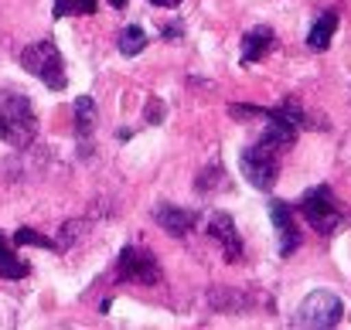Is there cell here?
Returning a JSON list of instances; mask_svg holds the SVG:
<instances>
[{"label":"cell","instance_id":"obj_2","mask_svg":"<svg viewBox=\"0 0 351 330\" xmlns=\"http://www.w3.org/2000/svg\"><path fill=\"white\" fill-rule=\"evenodd\" d=\"M21 68H24L27 75H34L38 82H45L48 89H55V92H62V89L69 86L65 58H62V51H58V45H55L51 38L27 45V48L21 51Z\"/></svg>","mask_w":351,"mask_h":330},{"label":"cell","instance_id":"obj_18","mask_svg":"<svg viewBox=\"0 0 351 330\" xmlns=\"http://www.w3.org/2000/svg\"><path fill=\"white\" fill-rule=\"evenodd\" d=\"M164 103H160V99H150V103H147V123H150V126H157V123H160V119H164Z\"/></svg>","mask_w":351,"mask_h":330},{"label":"cell","instance_id":"obj_6","mask_svg":"<svg viewBox=\"0 0 351 330\" xmlns=\"http://www.w3.org/2000/svg\"><path fill=\"white\" fill-rule=\"evenodd\" d=\"M117 276L126 283H140V286H157L160 283V266L157 255L140 249V245H126L117 259Z\"/></svg>","mask_w":351,"mask_h":330},{"label":"cell","instance_id":"obj_8","mask_svg":"<svg viewBox=\"0 0 351 330\" xmlns=\"http://www.w3.org/2000/svg\"><path fill=\"white\" fill-rule=\"evenodd\" d=\"M205 231H208V238H212V242H219V245H222L226 262H242V238H239V228H235L232 215L215 212V215L208 218V225H205Z\"/></svg>","mask_w":351,"mask_h":330},{"label":"cell","instance_id":"obj_17","mask_svg":"<svg viewBox=\"0 0 351 330\" xmlns=\"http://www.w3.org/2000/svg\"><path fill=\"white\" fill-rule=\"evenodd\" d=\"M82 228H89V221H65V225H62V238H58V242H55V245H58V252H69V249H72V242H79V235H82Z\"/></svg>","mask_w":351,"mask_h":330},{"label":"cell","instance_id":"obj_5","mask_svg":"<svg viewBox=\"0 0 351 330\" xmlns=\"http://www.w3.org/2000/svg\"><path fill=\"white\" fill-rule=\"evenodd\" d=\"M345 317V303L341 296H335L331 290H314L304 296V303L293 314V327L304 330H328L338 327V320Z\"/></svg>","mask_w":351,"mask_h":330},{"label":"cell","instance_id":"obj_10","mask_svg":"<svg viewBox=\"0 0 351 330\" xmlns=\"http://www.w3.org/2000/svg\"><path fill=\"white\" fill-rule=\"evenodd\" d=\"M273 45H276V34H273V27H266V24H256V27H249V31L242 34V62H245V65H252V62H263V58L273 51Z\"/></svg>","mask_w":351,"mask_h":330},{"label":"cell","instance_id":"obj_16","mask_svg":"<svg viewBox=\"0 0 351 330\" xmlns=\"http://www.w3.org/2000/svg\"><path fill=\"white\" fill-rule=\"evenodd\" d=\"M14 245H34V249H51V252H58V245H55L48 235L34 231V228H17V231H14Z\"/></svg>","mask_w":351,"mask_h":330},{"label":"cell","instance_id":"obj_7","mask_svg":"<svg viewBox=\"0 0 351 330\" xmlns=\"http://www.w3.org/2000/svg\"><path fill=\"white\" fill-rule=\"evenodd\" d=\"M269 218H273V228H276V249L283 259H290L297 249H300V225H297V215L287 201H269Z\"/></svg>","mask_w":351,"mask_h":330},{"label":"cell","instance_id":"obj_14","mask_svg":"<svg viewBox=\"0 0 351 330\" xmlns=\"http://www.w3.org/2000/svg\"><path fill=\"white\" fill-rule=\"evenodd\" d=\"M117 48H119V55H123V58H133V55H140V51L147 48V31H143V27H136V24L123 27V31H119Z\"/></svg>","mask_w":351,"mask_h":330},{"label":"cell","instance_id":"obj_21","mask_svg":"<svg viewBox=\"0 0 351 330\" xmlns=\"http://www.w3.org/2000/svg\"><path fill=\"white\" fill-rule=\"evenodd\" d=\"M110 7H117L119 10V7H126V0H110Z\"/></svg>","mask_w":351,"mask_h":330},{"label":"cell","instance_id":"obj_20","mask_svg":"<svg viewBox=\"0 0 351 330\" xmlns=\"http://www.w3.org/2000/svg\"><path fill=\"white\" fill-rule=\"evenodd\" d=\"M150 3H154V7H178L181 0H150Z\"/></svg>","mask_w":351,"mask_h":330},{"label":"cell","instance_id":"obj_3","mask_svg":"<svg viewBox=\"0 0 351 330\" xmlns=\"http://www.w3.org/2000/svg\"><path fill=\"white\" fill-rule=\"evenodd\" d=\"M280 153L283 150H276V147H269V143H252V147H245L242 153H239V170H242V177L256 188V191H273L276 188V177H280Z\"/></svg>","mask_w":351,"mask_h":330},{"label":"cell","instance_id":"obj_1","mask_svg":"<svg viewBox=\"0 0 351 330\" xmlns=\"http://www.w3.org/2000/svg\"><path fill=\"white\" fill-rule=\"evenodd\" d=\"M38 136V116L24 92H0V140L14 150L31 147Z\"/></svg>","mask_w":351,"mask_h":330},{"label":"cell","instance_id":"obj_4","mask_svg":"<svg viewBox=\"0 0 351 330\" xmlns=\"http://www.w3.org/2000/svg\"><path fill=\"white\" fill-rule=\"evenodd\" d=\"M297 208L307 218V225L314 231H321V235H335L341 228V221H345L341 208H338V198H335V191L328 184H317V188L304 191V198L297 201Z\"/></svg>","mask_w":351,"mask_h":330},{"label":"cell","instance_id":"obj_19","mask_svg":"<svg viewBox=\"0 0 351 330\" xmlns=\"http://www.w3.org/2000/svg\"><path fill=\"white\" fill-rule=\"evenodd\" d=\"M160 34H164L167 41H178V38H184V27H181V24H167Z\"/></svg>","mask_w":351,"mask_h":330},{"label":"cell","instance_id":"obj_12","mask_svg":"<svg viewBox=\"0 0 351 330\" xmlns=\"http://www.w3.org/2000/svg\"><path fill=\"white\" fill-rule=\"evenodd\" d=\"M335 31H338V10H324V14L314 21L311 34H307V48H311V51H328Z\"/></svg>","mask_w":351,"mask_h":330},{"label":"cell","instance_id":"obj_9","mask_svg":"<svg viewBox=\"0 0 351 330\" xmlns=\"http://www.w3.org/2000/svg\"><path fill=\"white\" fill-rule=\"evenodd\" d=\"M154 221L167 231V235H174V238H184L191 228H195V221H198V215L191 212V208H181V205H157L154 208Z\"/></svg>","mask_w":351,"mask_h":330},{"label":"cell","instance_id":"obj_11","mask_svg":"<svg viewBox=\"0 0 351 330\" xmlns=\"http://www.w3.org/2000/svg\"><path fill=\"white\" fill-rule=\"evenodd\" d=\"M96 123H99V112H96L93 96H79L75 99V136L82 143V157H89V140H93Z\"/></svg>","mask_w":351,"mask_h":330},{"label":"cell","instance_id":"obj_15","mask_svg":"<svg viewBox=\"0 0 351 330\" xmlns=\"http://www.w3.org/2000/svg\"><path fill=\"white\" fill-rule=\"evenodd\" d=\"M96 3L99 0H55L51 17L55 21H62V17H89V14H96Z\"/></svg>","mask_w":351,"mask_h":330},{"label":"cell","instance_id":"obj_13","mask_svg":"<svg viewBox=\"0 0 351 330\" xmlns=\"http://www.w3.org/2000/svg\"><path fill=\"white\" fill-rule=\"evenodd\" d=\"M31 269H27V262L7 245V238L0 235V276L3 279H24Z\"/></svg>","mask_w":351,"mask_h":330}]
</instances>
